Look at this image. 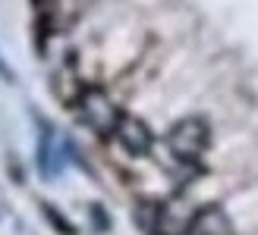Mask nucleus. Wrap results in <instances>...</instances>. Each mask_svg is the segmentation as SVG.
<instances>
[{
    "label": "nucleus",
    "mask_w": 258,
    "mask_h": 235,
    "mask_svg": "<svg viewBox=\"0 0 258 235\" xmlns=\"http://www.w3.org/2000/svg\"><path fill=\"white\" fill-rule=\"evenodd\" d=\"M76 110H79L82 123L92 129V132H98L101 138L113 135V132H117V126H120V120H123V110L110 100L107 91L98 88V85H85V88L79 91Z\"/></svg>",
    "instance_id": "obj_1"
},
{
    "label": "nucleus",
    "mask_w": 258,
    "mask_h": 235,
    "mask_svg": "<svg viewBox=\"0 0 258 235\" xmlns=\"http://www.w3.org/2000/svg\"><path fill=\"white\" fill-rule=\"evenodd\" d=\"M208 145H211V126L202 116H186V120L173 123L167 132V148L179 163H199Z\"/></svg>",
    "instance_id": "obj_2"
},
{
    "label": "nucleus",
    "mask_w": 258,
    "mask_h": 235,
    "mask_svg": "<svg viewBox=\"0 0 258 235\" xmlns=\"http://www.w3.org/2000/svg\"><path fill=\"white\" fill-rule=\"evenodd\" d=\"M196 213H199L196 207H189L179 198L164 201L158 210V219H154V235H192Z\"/></svg>",
    "instance_id": "obj_3"
},
{
    "label": "nucleus",
    "mask_w": 258,
    "mask_h": 235,
    "mask_svg": "<svg viewBox=\"0 0 258 235\" xmlns=\"http://www.w3.org/2000/svg\"><path fill=\"white\" fill-rule=\"evenodd\" d=\"M113 138L120 141V148L129 154V157H145L154 145V135H151V129L139 120V116H129L123 113V120L117 126V132H113Z\"/></svg>",
    "instance_id": "obj_4"
},
{
    "label": "nucleus",
    "mask_w": 258,
    "mask_h": 235,
    "mask_svg": "<svg viewBox=\"0 0 258 235\" xmlns=\"http://www.w3.org/2000/svg\"><path fill=\"white\" fill-rule=\"evenodd\" d=\"M192 235H233V226H230V219L221 207H202L196 213Z\"/></svg>",
    "instance_id": "obj_5"
},
{
    "label": "nucleus",
    "mask_w": 258,
    "mask_h": 235,
    "mask_svg": "<svg viewBox=\"0 0 258 235\" xmlns=\"http://www.w3.org/2000/svg\"><path fill=\"white\" fill-rule=\"evenodd\" d=\"M41 207H44V216H47L50 223H54V226L60 229V235H76V232H73V226H70L67 219H63V216H60V213H57V210H54L50 204H41Z\"/></svg>",
    "instance_id": "obj_6"
}]
</instances>
